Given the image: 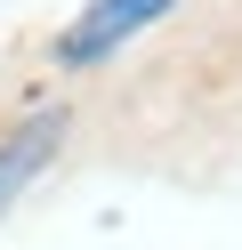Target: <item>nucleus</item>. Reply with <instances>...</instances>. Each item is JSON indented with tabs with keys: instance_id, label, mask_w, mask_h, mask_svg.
Listing matches in <instances>:
<instances>
[{
	"instance_id": "2",
	"label": "nucleus",
	"mask_w": 242,
	"mask_h": 250,
	"mask_svg": "<svg viewBox=\"0 0 242 250\" xmlns=\"http://www.w3.org/2000/svg\"><path fill=\"white\" fill-rule=\"evenodd\" d=\"M57 146H65V113H32L24 129L0 137V218H8V202L48 169V153H57Z\"/></svg>"
},
{
	"instance_id": "1",
	"label": "nucleus",
	"mask_w": 242,
	"mask_h": 250,
	"mask_svg": "<svg viewBox=\"0 0 242 250\" xmlns=\"http://www.w3.org/2000/svg\"><path fill=\"white\" fill-rule=\"evenodd\" d=\"M177 0H89L73 24H65V41H57V65H105L121 41H137L145 24H161Z\"/></svg>"
}]
</instances>
